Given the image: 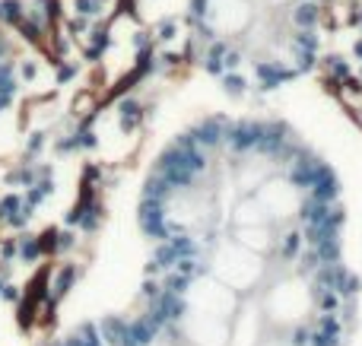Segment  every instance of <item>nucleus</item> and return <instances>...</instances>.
<instances>
[{
  "instance_id": "obj_1",
  "label": "nucleus",
  "mask_w": 362,
  "mask_h": 346,
  "mask_svg": "<svg viewBox=\"0 0 362 346\" xmlns=\"http://www.w3.org/2000/svg\"><path fill=\"white\" fill-rule=\"evenodd\" d=\"M321 19L325 0H187L185 13L206 73L242 76L251 61L264 93L315 67Z\"/></svg>"
},
{
  "instance_id": "obj_2",
  "label": "nucleus",
  "mask_w": 362,
  "mask_h": 346,
  "mask_svg": "<svg viewBox=\"0 0 362 346\" xmlns=\"http://www.w3.org/2000/svg\"><path fill=\"white\" fill-rule=\"evenodd\" d=\"M159 175H163L172 188H191L197 172H191L185 165V153H181L178 146H169V150L159 156Z\"/></svg>"
},
{
  "instance_id": "obj_3",
  "label": "nucleus",
  "mask_w": 362,
  "mask_h": 346,
  "mask_svg": "<svg viewBox=\"0 0 362 346\" xmlns=\"http://www.w3.org/2000/svg\"><path fill=\"white\" fill-rule=\"evenodd\" d=\"M137 220H140V229H144L150 239H163L169 241V222H165V203L163 201H140V210H137Z\"/></svg>"
},
{
  "instance_id": "obj_4",
  "label": "nucleus",
  "mask_w": 362,
  "mask_h": 346,
  "mask_svg": "<svg viewBox=\"0 0 362 346\" xmlns=\"http://www.w3.org/2000/svg\"><path fill=\"white\" fill-rule=\"evenodd\" d=\"M257 133H261V121H235V124H226L223 143H229L232 153H251L257 143Z\"/></svg>"
},
{
  "instance_id": "obj_5",
  "label": "nucleus",
  "mask_w": 362,
  "mask_h": 346,
  "mask_svg": "<svg viewBox=\"0 0 362 346\" xmlns=\"http://www.w3.org/2000/svg\"><path fill=\"white\" fill-rule=\"evenodd\" d=\"M226 124H229L226 118H206V121H200L197 127H191V133H194V140H197V146H210L213 150V146L223 143Z\"/></svg>"
},
{
  "instance_id": "obj_6",
  "label": "nucleus",
  "mask_w": 362,
  "mask_h": 346,
  "mask_svg": "<svg viewBox=\"0 0 362 346\" xmlns=\"http://www.w3.org/2000/svg\"><path fill=\"white\" fill-rule=\"evenodd\" d=\"M337 194H340V181H337V175H334L331 165H325V169H321V175L312 181V201L334 203V201H337Z\"/></svg>"
},
{
  "instance_id": "obj_7",
  "label": "nucleus",
  "mask_w": 362,
  "mask_h": 346,
  "mask_svg": "<svg viewBox=\"0 0 362 346\" xmlns=\"http://www.w3.org/2000/svg\"><path fill=\"white\" fill-rule=\"evenodd\" d=\"M156 330H159V328L150 321V315H140L137 321L127 324V340H134L137 346H150L153 337H156Z\"/></svg>"
},
{
  "instance_id": "obj_8",
  "label": "nucleus",
  "mask_w": 362,
  "mask_h": 346,
  "mask_svg": "<svg viewBox=\"0 0 362 346\" xmlns=\"http://www.w3.org/2000/svg\"><path fill=\"white\" fill-rule=\"evenodd\" d=\"M102 330V340L112 343V346H121L127 337V321H121V318H105V321L99 324Z\"/></svg>"
},
{
  "instance_id": "obj_9",
  "label": "nucleus",
  "mask_w": 362,
  "mask_h": 346,
  "mask_svg": "<svg viewBox=\"0 0 362 346\" xmlns=\"http://www.w3.org/2000/svg\"><path fill=\"white\" fill-rule=\"evenodd\" d=\"M169 194H172V184L165 181L159 172L146 178V184H144V197H146V201H163L165 203V201H169Z\"/></svg>"
},
{
  "instance_id": "obj_10",
  "label": "nucleus",
  "mask_w": 362,
  "mask_h": 346,
  "mask_svg": "<svg viewBox=\"0 0 362 346\" xmlns=\"http://www.w3.org/2000/svg\"><path fill=\"white\" fill-rule=\"evenodd\" d=\"M74 280H76V267L74 264H67V267H61L57 270V277H54V283H48V290H51V299H61V296H67V290L74 286Z\"/></svg>"
},
{
  "instance_id": "obj_11",
  "label": "nucleus",
  "mask_w": 362,
  "mask_h": 346,
  "mask_svg": "<svg viewBox=\"0 0 362 346\" xmlns=\"http://www.w3.org/2000/svg\"><path fill=\"white\" fill-rule=\"evenodd\" d=\"M340 254H344V251H340V239H337V235L315 245V258H318V267H321V264H337Z\"/></svg>"
},
{
  "instance_id": "obj_12",
  "label": "nucleus",
  "mask_w": 362,
  "mask_h": 346,
  "mask_svg": "<svg viewBox=\"0 0 362 346\" xmlns=\"http://www.w3.org/2000/svg\"><path fill=\"white\" fill-rule=\"evenodd\" d=\"M327 216H331V203H318V201L302 203V220H305L308 226H321Z\"/></svg>"
},
{
  "instance_id": "obj_13",
  "label": "nucleus",
  "mask_w": 362,
  "mask_h": 346,
  "mask_svg": "<svg viewBox=\"0 0 362 346\" xmlns=\"http://www.w3.org/2000/svg\"><path fill=\"white\" fill-rule=\"evenodd\" d=\"M16 258L25 261V264H32V261L42 258V248H38V235H23V239L16 241Z\"/></svg>"
},
{
  "instance_id": "obj_14",
  "label": "nucleus",
  "mask_w": 362,
  "mask_h": 346,
  "mask_svg": "<svg viewBox=\"0 0 362 346\" xmlns=\"http://www.w3.org/2000/svg\"><path fill=\"white\" fill-rule=\"evenodd\" d=\"M70 346H102V337H99V328L95 324H80V330H76L74 337L67 340Z\"/></svg>"
},
{
  "instance_id": "obj_15",
  "label": "nucleus",
  "mask_w": 362,
  "mask_h": 346,
  "mask_svg": "<svg viewBox=\"0 0 362 346\" xmlns=\"http://www.w3.org/2000/svg\"><path fill=\"white\" fill-rule=\"evenodd\" d=\"M153 264H156L159 270H169V267H175V264H178V254H175V248H172L169 241H163V245L156 248V258H153Z\"/></svg>"
},
{
  "instance_id": "obj_16",
  "label": "nucleus",
  "mask_w": 362,
  "mask_h": 346,
  "mask_svg": "<svg viewBox=\"0 0 362 346\" xmlns=\"http://www.w3.org/2000/svg\"><path fill=\"white\" fill-rule=\"evenodd\" d=\"M169 245L175 248L178 258H197V245H194L191 235H175V239H169Z\"/></svg>"
},
{
  "instance_id": "obj_17",
  "label": "nucleus",
  "mask_w": 362,
  "mask_h": 346,
  "mask_svg": "<svg viewBox=\"0 0 362 346\" xmlns=\"http://www.w3.org/2000/svg\"><path fill=\"white\" fill-rule=\"evenodd\" d=\"M19 207H23V197H19V194H6V197H0V220L6 222Z\"/></svg>"
},
{
  "instance_id": "obj_18",
  "label": "nucleus",
  "mask_w": 362,
  "mask_h": 346,
  "mask_svg": "<svg viewBox=\"0 0 362 346\" xmlns=\"http://www.w3.org/2000/svg\"><path fill=\"white\" fill-rule=\"evenodd\" d=\"M299 248H302V235L299 232L283 235V258H286V261H293L296 254H299Z\"/></svg>"
},
{
  "instance_id": "obj_19",
  "label": "nucleus",
  "mask_w": 362,
  "mask_h": 346,
  "mask_svg": "<svg viewBox=\"0 0 362 346\" xmlns=\"http://www.w3.org/2000/svg\"><path fill=\"white\" fill-rule=\"evenodd\" d=\"M35 309H38V302L25 296V302L19 305V324H23V328H29V324L35 321Z\"/></svg>"
},
{
  "instance_id": "obj_20",
  "label": "nucleus",
  "mask_w": 362,
  "mask_h": 346,
  "mask_svg": "<svg viewBox=\"0 0 362 346\" xmlns=\"http://www.w3.org/2000/svg\"><path fill=\"white\" fill-rule=\"evenodd\" d=\"M175 267H178L181 277H187V280H194L197 273H204V267H200L194 258H178V264H175Z\"/></svg>"
},
{
  "instance_id": "obj_21",
  "label": "nucleus",
  "mask_w": 362,
  "mask_h": 346,
  "mask_svg": "<svg viewBox=\"0 0 362 346\" xmlns=\"http://www.w3.org/2000/svg\"><path fill=\"white\" fill-rule=\"evenodd\" d=\"M38 248H42V254H54L57 251V229H48V232L38 235Z\"/></svg>"
},
{
  "instance_id": "obj_22",
  "label": "nucleus",
  "mask_w": 362,
  "mask_h": 346,
  "mask_svg": "<svg viewBox=\"0 0 362 346\" xmlns=\"http://www.w3.org/2000/svg\"><path fill=\"white\" fill-rule=\"evenodd\" d=\"M6 181H10V184H23V188H29V184L35 181V172H32V169H25V165H23V169L10 172V178H6Z\"/></svg>"
},
{
  "instance_id": "obj_23",
  "label": "nucleus",
  "mask_w": 362,
  "mask_h": 346,
  "mask_svg": "<svg viewBox=\"0 0 362 346\" xmlns=\"http://www.w3.org/2000/svg\"><path fill=\"white\" fill-rule=\"evenodd\" d=\"M191 283V280L187 277H181V273H169V277H165V283H163V290H169V292H185V286Z\"/></svg>"
},
{
  "instance_id": "obj_24",
  "label": "nucleus",
  "mask_w": 362,
  "mask_h": 346,
  "mask_svg": "<svg viewBox=\"0 0 362 346\" xmlns=\"http://www.w3.org/2000/svg\"><path fill=\"white\" fill-rule=\"evenodd\" d=\"M318 330H325V334H331V337H340V321L334 315H321L318 318Z\"/></svg>"
},
{
  "instance_id": "obj_25",
  "label": "nucleus",
  "mask_w": 362,
  "mask_h": 346,
  "mask_svg": "<svg viewBox=\"0 0 362 346\" xmlns=\"http://www.w3.org/2000/svg\"><path fill=\"white\" fill-rule=\"evenodd\" d=\"M308 343H312V346H340L337 337L325 334V330H315V334H308Z\"/></svg>"
},
{
  "instance_id": "obj_26",
  "label": "nucleus",
  "mask_w": 362,
  "mask_h": 346,
  "mask_svg": "<svg viewBox=\"0 0 362 346\" xmlns=\"http://www.w3.org/2000/svg\"><path fill=\"white\" fill-rule=\"evenodd\" d=\"M318 299H321V309H325V311L337 309V292H334V290H318Z\"/></svg>"
},
{
  "instance_id": "obj_27",
  "label": "nucleus",
  "mask_w": 362,
  "mask_h": 346,
  "mask_svg": "<svg viewBox=\"0 0 362 346\" xmlns=\"http://www.w3.org/2000/svg\"><path fill=\"white\" fill-rule=\"evenodd\" d=\"M74 248V232H57V251H67Z\"/></svg>"
},
{
  "instance_id": "obj_28",
  "label": "nucleus",
  "mask_w": 362,
  "mask_h": 346,
  "mask_svg": "<svg viewBox=\"0 0 362 346\" xmlns=\"http://www.w3.org/2000/svg\"><path fill=\"white\" fill-rule=\"evenodd\" d=\"M0 299H6V302H19V290H16V286H10V283H4Z\"/></svg>"
},
{
  "instance_id": "obj_29",
  "label": "nucleus",
  "mask_w": 362,
  "mask_h": 346,
  "mask_svg": "<svg viewBox=\"0 0 362 346\" xmlns=\"http://www.w3.org/2000/svg\"><path fill=\"white\" fill-rule=\"evenodd\" d=\"M0 254H4V261H13L16 258V241H4V245H0Z\"/></svg>"
},
{
  "instance_id": "obj_30",
  "label": "nucleus",
  "mask_w": 362,
  "mask_h": 346,
  "mask_svg": "<svg viewBox=\"0 0 362 346\" xmlns=\"http://www.w3.org/2000/svg\"><path fill=\"white\" fill-rule=\"evenodd\" d=\"M308 343V330L305 328H296V334H293V346H305Z\"/></svg>"
},
{
  "instance_id": "obj_31",
  "label": "nucleus",
  "mask_w": 362,
  "mask_h": 346,
  "mask_svg": "<svg viewBox=\"0 0 362 346\" xmlns=\"http://www.w3.org/2000/svg\"><path fill=\"white\" fill-rule=\"evenodd\" d=\"M144 296H146V299H156V296H159V286L153 283V280H146V283H144Z\"/></svg>"
},
{
  "instance_id": "obj_32",
  "label": "nucleus",
  "mask_w": 362,
  "mask_h": 346,
  "mask_svg": "<svg viewBox=\"0 0 362 346\" xmlns=\"http://www.w3.org/2000/svg\"><path fill=\"white\" fill-rule=\"evenodd\" d=\"M42 146H45V137H42V133H35V137L29 140V153H38Z\"/></svg>"
},
{
  "instance_id": "obj_33",
  "label": "nucleus",
  "mask_w": 362,
  "mask_h": 346,
  "mask_svg": "<svg viewBox=\"0 0 362 346\" xmlns=\"http://www.w3.org/2000/svg\"><path fill=\"white\" fill-rule=\"evenodd\" d=\"M54 346H70V343H67V340H64V343H54Z\"/></svg>"
}]
</instances>
